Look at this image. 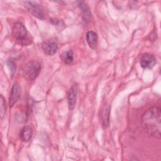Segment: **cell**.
Returning a JSON list of instances; mask_svg holds the SVG:
<instances>
[{"instance_id": "6da1fadb", "label": "cell", "mask_w": 161, "mask_h": 161, "mask_svg": "<svg viewBox=\"0 0 161 161\" xmlns=\"http://www.w3.org/2000/svg\"><path fill=\"white\" fill-rule=\"evenodd\" d=\"M142 125L148 135L160 138L161 127L160 108L153 107L145 111L142 118Z\"/></svg>"}, {"instance_id": "7a4b0ae2", "label": "cell", "mask_w": 161, "mask_h": 161, "mask_svg": "<svg viewBox=\"0 0 161 161\" xmlns=\"http://www.w3.org/2000/svg\"><path fill=\"white\" fill-rule=\"evenodd\" d=\"M12 33L16 40L21 45H28L31 43L28 32L25 25L21 22H16L12 29Z\"/></svg>"}, {"instance_id": "3957f363", "label": "cell", "mask_w": 161, "mask_h": 161, "mask_svg": "<svg viewBox=\"0 0 161 161\" xmlns=\"http://www.w3.org/2000/svg\"><path fill=\"white\" fill-rule=\"evenodd\" d=\"M41 70V64L36 60L28 62L22 69L23 77L28 80H35L39 75Z\"/></svg>"}, {"instance_id": "277c9868", "label": "cell", "mask_w": 161, "mask_h": 161, "mask_svg": "<svg viewBox=\"0 0 161 161\" xmlns=\"http://www.w3.org/2000/svg\"><path fill=\"white\" fill-rule=\"evenodd\" d=\"M26 9L34 16L40 19H45L47 17V13L44 8L40 4L33 1L24 2Z\"/></svg>"}, {"instance_id": "5b68a950", "label": "cell", "mask_w": 161, "mask_h": 161, "mask_svg": "<svg viewBox=\"0 0 161 161\" xmlns=\"http://www.w3.org/2000/svg\"><path fill=\"white\" fill-rule=\"evenodd\" d=\"M21 88L18 82H16L13 84L9 95V106L12 108L18 102L21 97Z\"/></svg>"}, {"instance_id": "8992f818", "label": "cell", "mask_w": 161, "mask_h": 161, "mask_svg": "<svg viewBox=\"0 0 161 161\" xmlns=\"http://www.w3.org/2000/svg\"><path fill=\"white\" fill-rule=\"evenodd\" d=\"M42 48L45 54L52 56L55 54L58 50L57 43L53 40H46L42 43Z\"/></svg>"}, {"instance_id": "52a82bcc", "label": "cell", "mask_w": 161, "mask_h": 161, "mask_svg": "<svg viewBox=\"0 0 161 161\" xmlns=\"http://www.w3.org/2000/svg\"><path fill=\"white\" fill-rule=\"evenodd\" d=\"M156 62L157 60L154 55L148 53L143 54L140 61V65L143 69H151L154 67Z\"/></svg>"}, {"instance_id": "ba28073f", "label": "cell", "mask_w": 161, "mask_h": 161, "mask_svg": "<svg viewBox=\"0 0 161 161\" xmlns=\"http://www.w3.org/2000/svg\"><path fill=\"white\" fill-rule=\"evenodd\" d=\"M77 86L76 84H74L70 88L68 92L67 101H68L69 108L70 110H72L75 106L76 99H77Z\"/></svg>"}, {"instance_id": "9c48e42d", "label": "cell", "mask_w": 161, "mask_h": 161, "mask_svg": "<svg viewBox=\"0 0 161 161\" xmlns=\"http://www.w3.org/2000/svg\"><path fill=\"white\" fill-rule=\"evenodd\" d=\"M33 135V130L30 126H24L19 132V138L24 142H27L30 140Z\"/></svg>"}, {"instance_id": "30bf717a", "label": "cell", "mask_w": 161, "mask_h": 161, "mask_svg": "<svg viewBox=\"0 0 161 161\" xmlns=\"http://www.w3.org/2000/svg\"><path fill=\"white\" fill-rule=\"evenodd\" d=\"M97 33L93 31H89L86 33V41L89 46L92 48L95 49L97 44Z\"/></svg>"}, {"instance_id": "8fae6325", "label": "cell", "mask_w": 161, "mask_h": 161, "mask_svg": "<svg viewBox=\"0 0 161 161\" xmlns=\"http://www.w3.org/2000/svg\"><path fill=\"white\" fill-rule=\"evenodd\" d=\"M78 6L82 13V17L84 21L86 22L89 21L91 17V13L87 4H86L84 2H79Z\"/></svg>"}, {"instance_id": "7c38bea8", "label": "cell", "mask_w": 161, "mask_h": 161, "mask_svg": "<svg viewBox=\"0 0 161 161\" xmlns=\"http://www.w3.org/2000/svg\"><path fill=\"white\" fill-rule=\"evenodd\" d=\"M62 60L65 64H70L74 60V54L72 50L65 51L62 54Z\"/></svg>"}, {"instance_id": "4fadbf2b", "label": "cell", "mask_w": 161, "mask_h": 161, "mask_svg": "<svg viewBox=\"0 0 161 161\" xmlns=\"http://www.w3.org/2000/svg\"><path fill=\"white\" fill-rule=\"evenodd\" d=\"M109 106H105L102 114V122L103 126L106 128L109 125Z\"/></svg>"}, {"instance_id": "5bb4252c", "label": "cell", "mask_w": 161, "mask_h": 161, "mask_svg": "<svg viewBox=\"0 0 161 161\" xmlns=\"http://www.w3.org/2000/svg\"><path fill=\"white\" fill-rule=\"evenodd\" d=\"M1 119L4 116L5 114V110H6V103H5V99L3 97V95L1 96Z\"/></svg>"}]
</instances>
